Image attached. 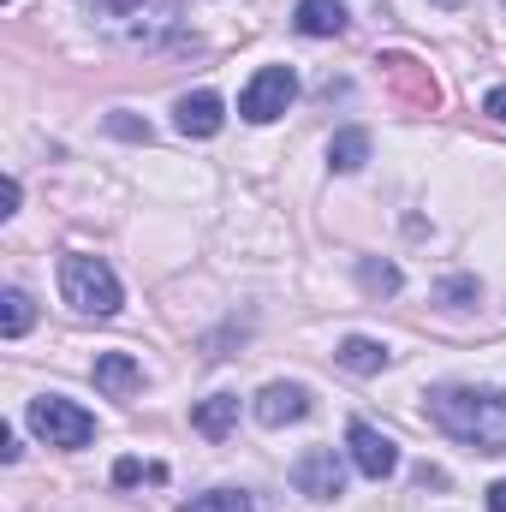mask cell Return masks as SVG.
Returning a JSON list of instances; mask_svg holds the SVG:
<instances>
[{
    "mask_svg": "<svg viewBox=\"0 0 506 512\" xmlns=\"http://www.w3.org/2000/svg\"><path fill=\"white\" fill-rule=\"evenodd\" d=\"M423 417L453 435L459 447H477V453H506V393L489 387H429L423 393Z\"/></svg>",
    "mask_w": 506,
    "mask_h": 512,
    "instance_id": "cell-1",
    "label": "cell"
},
{
    "mask_svg": "<svg viewBox=\"0 0 506 512\" xmlns=\"http://www.w3.org/2000/svg\"><path fill=\"white\" fill-rule=\"evenodd\" d=\"M90 24L120 36V42H137V48H155L167 36H179V0H84Z\"/></svg>",
    "mask_w": 506,
    "mask_h": 512,
    "instance_id": "cell-2",
    "label": "cell"
},
{
    "mask_svg": "<svg viewBox=\"0 0 506 512\" xmlns=\"http://www.w3.org/2000/svg\"><path fill=\"white\" fill-rule=\"evenodd\" d=\"M60 298L78 310V316H114L126 304L120 292V274L90 251H66L60 256Z\"/></svg>",
    "mask_w": 506,
    "mask_h": 512,
    "instance_id": "cell-3",
    "label": "cell"
},
{
    "mask_svg": "<svg viewBox=\"0 0 506 512\" xmlns=\"http://www.w3.org/2000/svg\"><path fill=\"white\" fill-rule=\"evenodd\" d=\"M24 423H30L48 447H66V453L96 441V411H84V405L66 399V393H36L30 411H24Z\"/></svg>",
    "mask_w": 506,
    "mask_h": 512,
    "instance_id": "cell-4",
    "label": "cell"
},
{
    "mask_svg": "<svg viewBox=\"0 0 506 512\" xmlns=\"http://www.w3.org/2000/svg\"><path fill=\"white\" fill-rule=\"evenodd\" d=\"M292 96H298L292 66H262L251 84L239 90V114H245L251 126H268V120H280V114L292 108Z\"/></svg>",
    "mask_w": 506,
    "mask_h": 512,
    "instance_id": "cell-5",
    "label": "cell"
},
{
    "mask_svg": "<svg viewBox=\"0 0 506 512\" xmlns=\"http://www.w3.org/2000/svg\"><path fill=\"white\" fill-rule=\"evenodd\" d=\"M292 489L310 495V501H340V495H346V459H340L334 447H310V453H298V465H292Z\"/></svg>",
    "mask_w": 506,
    "mask_h": 512,
    "instance_id": "cell-6",
    "label": "cell"
},
{
    "mask_svg": "<svg viewBox=\"0 0 506 512\" xmlns=\"http://www.w3.org/2000/svg\"><path fill=\"white\" fill-rule=\"evenodd\" d=\"M310 405H316V399H310V387L304 382H268L251 399V417L262 423V429H286V423H304Z\"/></svg>",
    "mask_w": 506,
    "mask_h": 512,
    "instance_id": "cell-7",
    "label": "cell"
},
{
    "mask_svg": "<svg viewBox=\"0 0 506 512\" xmlns=\"http://www.w3.org/2000/svg\"><path fill=\"white\" fill-rule=\"evenodd\" d=\"M346 453H352V465H358L370 483H381V477H393V471H399V447L381 435L376 423H364V417L346 429Z\"/></svg>",
    "mask_w": 506,
    "mask_h": 512,
    "instance_id": "cell-8",
    "label": "cell"
},
{
    "mask_svg": "<svg viewBox=\"0 0 506 512\" xmlns=\"http://www.w3.org/2000/svg\"><path fill=\"white\" fill-rule=\"evenodd\" d=\"M173 126L185 131V137H215V131L227 126V102H221L215 90L179 96V108H173Z\"/></svg>",
    "mask_w": 506,
    "mask_h": 512,
    "instance_id": "cell-9",
    "label": "cell"
},
{
    "mask_svg": "<svg viewBox=\"0 0 506 512\" xmlns=\"http://www.w3.org/2000/svg\"><path fill=\"white\" fill-rule=\"evenodd\" d=\"M191 429H197L203 441H227V435L239 429V393H209V399H197V405H191Z\"/></svg>",
    "mask_w": 506,
    "mask_h": 512,
    "instance_id": "cell-10",
    "label": "cell"
},
{
    "mask_svg": "<svg viewBox=\"0 0 506 512\" xmlns=\"http://www.w3.org/2000/svg\"><path fill=\"white\" fill-rule=\"evenodd\" d=\"M334 364L352 370V376H381V370L393 364V352H387L381 340H370V334H346V340L334 346Z\"/></svg>",
    "mask_w": 506,
    "mask_h": 512,
    "instance_id": "cell-11",
    "label": "cell"
},
{
    "mask_svg": "<svg viewBox=\"0 0 506 512\" xmlns=\"http://www.w3.org/2000/svg\"><path fill=\"white\" fill-rule=\"evenodd\" d=\"M90 376H96V387H102V393L126 399V393H137V387H143V364H137L131 352H102Z\"/></svg>",
    "mask_w": 506,
    "mask_h": 512,
    "instance_id": "cell-12",
    "label": "cell"
},
{
    "mask_svg": "<svg viewBox=\"0 0 506 512\" xmlns=\"http://www.w3.org/2000/svg\"><path fill=\"white\" fill-rule=\"evenodd\" d=\"M292 24H298V36H340L346 30V6L340 0H298Z\"/></svg>",
    "mask_w": 506,
    "mask_h": 512,
    "instance_id": "cell-13",
    "label": "cell"
},
{
    "mask_svg": "<svg viewBox=\"0 0 506 512\" xmlns=\"http://www.w3.org/2000/svg\"><path fill=\"white\" fill-rule=\"evenodd\" d=\"M364 161H370V131L364 126L334 131V143H328V167H334V173H358Z\"/></svg>",
    "mask_w": 506,
    "mask_h": 512,
    "instance_id": "cell-14",
    "label": "cell"
},
{
    "mask_svg": "<svg viewBox=\"0 0 506 512\" xmlns=\"http://www.w3.org/2000/svg\"><path fill=\"white\" fill-rule=\"evenodd\" d=\"M30 322H36L30 292H24V286H6V292H0V334L18 340V334H30Z\"/></svg>",
    "mask_w": 506,
    "mask_h": 512,
    "instance_id": "cell-15",
    "label": "cell"
},
{
    "mask_svg": "<svg viewBox=\"0 0 506 512\" xmlns=\"http://www.w3.org/2000/svg\"><path fill=\"white\" fill-rule=\"evenodd\" d=\"M179 512H256L251 489H209V495H191Z\"/></svg>",
    "mask_w": 506,
    "mask_h": 512,
    "instance_id": "cell-16",
    "label": "cell"
},
{
    "mask_svg": "<svg viewBox=\"0 0 506 512\" xmlns=\"http://www.w3.org/2000/svg\"><path fill=\"white\" fill-rule=\"evenodd\" d=\"M358 286H364V292H376V298H393V292L405 286V274H399L393 262H376V256H364V262H358Z\"/></svg>",
    "mask_w": 506,
    "mask_h": 512,
    "instance_id": "cell-17",
    "label": "cell"
},
{
    "mask_svg": "<svg viewBox=\"0 0 506 512\" xmlns=\"http://www.w3.org/2000/svg\"><path fill=\"white\" fill-rule=\"evenodd\" d=\"M435 298H441L447 310H471V304L483 298V280H477V274H447V280L435 286Z\"/></svg>",
    "mask_w": 506,
    "mask_h": 512,
    "instance_id": "cell-18",
    "label": "cell"
},
{
    "mask_svg": "<svg viewBox=\"0 0 506 512\" xmlns=\"http://www.w3.org/2000/svg\"><path fill=\"white\" fill-rule=\"evenodd\" d=\"M143 477H155V483H161L167 471H161V465H149V471H143L137 459H120V465H114V483H120V489H131V483H143Z\"/></svg>",
    "mask_w": 506,
    "mask_h": 512,
    "instance_id": "cell-19",
    "label": "cell"
},
{
    "mask_svg": "<svg viewBox=\"0 0 506 512\" xmlns=\"http://www.w3.org/2000/svg\"><path fill=\"white\" fill-rule=\"evenodd\" d=\"M108 131H120V137H143V143H149V126H137V120H126V114H114Z\"/></svg>",
    "mask_w": 506,
    "mask_h": 512,
    "instance_id": "cell-20",
    "label": "cell"
},
{
    "mask_svg": "<svg viewBox=\"0 0 506 512\" xmlns=\"http://www.w3.org/2000/svg\"><path fill=\"white\" fill-rule=\"evenodd\" d=\"M483 114H495V120H506V84H495V90L483 96Z\"/></svg>",
    "mask_w": 506,
    "mask_h": 512,
    "instance_id": "cell-21",
    "label": "cell"
},
{
    "mask_svg": "<svg viewBox=\"0 0 506 512\" xmlns=\"http://www.w3.org/2000/svg\"><path fill=\"white\" fill-rule=\"evenodd\" d=\"M489 512H506V477L495 483V489H489Z\"/></svg>",
    "mask_w": 506,
    "mask_h": 512,
    "instance_id": "cell-22",
    "label": "cell"
},
{
    "mask_svg": "<svg viewBox=\"0 0 506 512\" xmlns=\"http://www.w3.org/2000/svg\"><path fill=\"white\" fill-rule=\"evenodd\" d=\"M435 6H465V0H435Z\"/></svg>",
    "mask_w": 506,
    "mask_h": 512,
    "instance_id": "cell-23",
    "label": "cell"
}]
</instances>
